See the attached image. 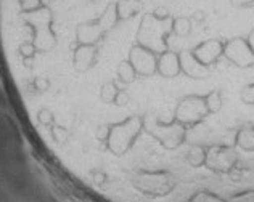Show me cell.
Here are the masks:
<instances>
[{
    "label": "cell",
    "mask_w": 254,
    "mask_h": 202,
    "mask_svg": "<svg viewBox=\"0 0 254 202\" xmlns=\"http://www.w3.org/2000/svg\"><path fill=\"white\" fill-rule=\"evenodd\" d=\"M172 32V16L171 18H158L153 13L145 15L137 32V39L142 47L148 50H158L166 47L168 37Z\"/></svg>",
    "instance_id": "1"
},
{
    "label": "cell",
    "mask_w": 254,
    "mask_h": 202,
    "mask_svg": "<svg viewBox=\"0 0 254 202\" xmlns=\"http://www.w3.org/2000/svg\"><path fill=\"white\" fill-rule=\"evenodd\" d=\"M209 114L206 101L201 97H189L180 101L177 109V120L180 124H198Z\"/></svg>",
    "instance_id": "2"
},
{
    "label": "cell",
    "mask_w": 254,
    "mask_h": 202,
    "mask_svg": "<svg viewBox=\"0 0 254 202\" xmlns=\"http://www.w3.org/2000/svg\"><path fill=\"white\" fill-rule=\"evenodd\" d=\"M224 55L229 61H232L238 67H251L254 66V51L246 42V39L237 37L229 40L224 45Z\"/></svg>",
    "instance_id": "3"
},
{
    "label": "cell",
    "mask_w": 254,
    "mask_h": 202,
    "mask_svg": "<svg viewBox=\"0 0 254 202\" xmlns=\"http://www.w3.org/2000/svg\"><path fill=\"white\" fill-rule=\"evenodd\" d=\"M129 63L132 64L133 69H135V72H140V74H151L158 66V61L155 55H153V51L138 44L130 49Z\"/></svg>",
    "instance_id": "4"
},
{
    "label": "cell",
    "mask_w": 254,
    "mask_h": 202,
    "mask_svg": "<svg viewBox=\"0 0 254 202\" xmlns=\"http://www.w3.org/2000/svg\"><path fill=\"white\" fill-rule=\"evenodd\" d=\"M224 45L225 44L222 42V40L211 39V40H206V42H203V44H199L191 53L201 64L211 66L224 55Z\"/></svg>",
    "instance_id": "5"
},
{
    "label": "cell",
    "mask_w": 254,
    "mask_h": 202,
    "mask_svg": "<svg viewBox=\"0 0 254 202\" xmlns=\"http://www.w3.org/2000/svg\"><path fill=\"white\" fill-rule=\"evenodd\" d=\"M235 152L229 148H212L206 152V164L209 165V168L220 172L230 170L235 164Z\"/></svg>",
    "instance_id": "6"
},
{
    "label": "cell",
    "mask_w": 254,
    "mask_h": 202,
    "mask_svg": "<svg viewBox=\"0 0 254 202\" xmlns=\"http://www.w3.org/2000/svg\"><path fill=\"white\" fill-rule=\"evenodd\" d=\"M111 2L115 3L118 23H123L137 16L143 8V3L140 0H111Z\"/></svg>",
    "instance_id": "7"
},
{
    "label": "cell",
    "mask_w": 254,
    "mask_h": 202,
    "mask_svg": "<svg viewBox=\"0 0 254 202\" xmlns=\"http://www.w3.org/2000/svg\"><path fill=\"white\" fill-rule=\"evenodd\" d=\"M156 69L166 77H174L182 71V66H180V56L176 55L172 51H164L158 59V66Z\"/></svg>",
    "instance_id": "8"
},
{
    "label": "cell",
    "mask_w": 254,
    "mask_h": 202,
    "mask_svg": "<svg viewBox=\"0 0 254 202\" xmlns=\"http://www.w3.org/2000/svg\"><path fill=\"white\" fill-rule=\"evenodd\" d=\"M237 143L246 151H254V127H243L238 132Z\"/></svg>",
    "instance_id": "9"
},
{
    "label": "cell",
    "mask_w": 254,
    "mask_h": 202,
    "mask_svg": "<svg viewBox=\"0 0 254 202\" xmlns=\"http://www.w3.org/2000/svg\"><path fill=\"white\" fill-rule=\"evenodd\" d=\"M191 31V19L190 18H176L172 19V32L177 36H187Z\"/></svg>",
    "instance_id": "10"
},
{
    "label": "cell",
    "mask_w": 254,
    "mask_h": 202,
    "mask_svg": "<svg viewBox=\"0 0 254 202\" xmlns=\"http://www.w3.org/2000/svg\"><path fill=\"white\" fill-rule=\"evenodd\" d=\"M204 101H206V106H208L209 112H217L220 111V107H222V98H220V93L217 90H214L208 97H204Z\"/></svg>",
    "instance_id": "11"
},
{
    "label": "cell",
    "mask_w": 254,
    "mask_h": 202,
    "mask_svg": "<svg viewBox=\"0 0 254 202\" xmlns=\"http://www.w3.org/2000/svg\"><path fill=\"white\" fill-rule=\"evenodd\" d=\"M190 162L193 165H201V164H206V151L201 150V148H195L191 152H190Z\"/></svg>",
    "instance_id": "12"
},
{
    "label": "cell",
    "mask_w": 254,
    "mask_h": 202,
    "mask_svg": "<svg viewBox=\"0 0 254 202\" xmlns=\"http://www.w3.org/2000/svg\"><path fill=\"white\" fill-rule=\"evenodd\" d=\"M242 98L245 103L248 104H254V84L253 85H248L243 89V93H242Z\"/></svg>",
    "instance_id": "13"
},
{
    "label": "cell",
    "mask_w": 254,
    "mask_h": 202,
    "mask_svg": "<svg viewBox=\"0 0 254 202\" xmlns=\"http://www.w3.org/2000/svg\"><path fill=\"white\" fill-rule=\"evenodd\" d=\"M230 2L237 8H248V6L254 5V0H230Z\"/></svg>",
    "instance_id": "14"
},
{
    "label": "cell",
    "mask_w": 254,
    "mask_h": 202,
    "mask_svg": "<svg viewBox=\"0 0 254 202\" xmlns=\"http://www.w3.org/2000/svg\"><path fill=\"white\" fill-rule=\"evenodd\" d=\"M246 42L250 44V47L253 49V51H254V29L250 32V36H248V39H246Z\"/></svg>",
    "instance_id": "15"
}]
</instances>
